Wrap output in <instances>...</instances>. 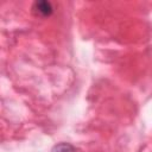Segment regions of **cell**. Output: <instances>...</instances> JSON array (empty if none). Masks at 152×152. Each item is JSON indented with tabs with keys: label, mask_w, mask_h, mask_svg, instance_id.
Here are the masks:
<instances>
[{
	"label": "cell",
	"mask_w": 152,
	"mask_h": 152,
	"mask_svg": "<svg viewBox=\"0 0 152 152\" xmlns=\"http://www.w3.org/2000/svg\"><path fill=\"white\" fill-rule=\"evenodd\" d=\"M51 152H75V148L72 145H70L68 142H61V144L53 146Z\"/></svg>",
	"instance_id": "7a4b0ae2"
},
{
	"label": "cell",
	"mask_w": 152,
	"mask_h": 152,
	"mask_svg": "<svg viewBox=\"0 0 152 152\" xmlns=\"http://www.w3.org/2000/svg\"><path fill=\"white\" fill-rule=\"evenodd\" d=\"M33 10L37 14H40L43 17L50 15L53 11L52 5L49 1H36L34 5H33Z\"/></svg>",
	"instance_id": "6da1fadb"
}]
</instances>
